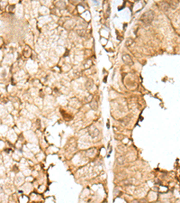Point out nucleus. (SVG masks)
I'll return each instance as SVG.
<instances>
[{"label":"nucleus","mask_w":180,"mask_h":203,"mask_svg":"<svg viewBox=\"0 0 180 203\" xmlns=\"http://www.w3.org/2000/svg\"><path fill=\"white\" fill-rule=\"evenodd\" d=\"M154 18V13L152 11H148L141 16V21H143L145 24H150Z\"/></svg>","instance_id":"f257e3e1"},{"label":"nucleus","mask_w":180,"mask_h":203,"mask_svg":"<svg viewBox=\"0 0 180 203\" xmlns=\"http://www.w3.org/2000/svg\"><path fill=\"white\" fill-rule=\"evenodd\" d=\"M123 60L126 64H129V65H131V64H132L131 58L128 54H124V55H123Z\"/></svg>","instance_id":"f03ea898"},{"label":"nucleus","mask_w":180,"mask_h":203,"mask_svg":"<svg viewBox=\"0 0 180 203\" xmlns=\"http://www.w3.org/2000/svg\"><path fill=\"white\" fill-rule=\"evenodd\" d=\"M125 162H126V157H124V156H119L117 158V163L120 165H123V164H125Z\"/></svg>","instance_id":"7ed1b4c3"},{"label":"nucleus","mask_w":180,"mask_h":203,"mask_svg":"<svg viewBox=\"0 0 180 203\" xmlns=\"http://www.w3.org/2000/svg\"><path fill=\"white\" fill-rule=\"evenodd\" d=\"M169 5L167 4V3H166V2H163L161 4V9L162 10H164V11H167L168 9H169Z\"/></svg>","instance_id":"20e7f679"},{"label":"nucleus","mask_w":180,"mask_h":203,"mask_svg":"<svg viewBox=\"0 0 180 203\" xmlns=\"http://www.w3.org/2000/svg\"><path fill=\"white\" fill-rule=\"evenodd\" d=\"M125 44H126V46L127 47H131L133 44H134V41L133 40H131V39H128L127 41H126V42H125Z\"/></svg>","instance_id":"39448f33"},{"label":"nucleus","mask_w":180,"mask_h":203,"mask_svg":"<svg viewBox=\"0 0 180 203\" xmlns=\"http://www.w3.org/2000/svg\"><path fill=\"white\" fill-rule=\"evenodd\" d=\"M117 149L120 151V152H124V151L126 150V146L125 145H118Z\"/></svg>","instance_id":"423d86ee"},{"label":"nucleus","mask_w":180,"mask_h":203,"mask_svg":"<svg viewBox=\"0 0 180 203\" xmlns=\"http://www.w3.org/2000/svg\"><path fill=\"white\" fill-rule=\"evenodd\" d=\"M93 81H92V80H88V81H87V83H86V88H87V89H90V87H93Z\"/></svg>","instance_id":"0eeeda50"}]
</instances>
